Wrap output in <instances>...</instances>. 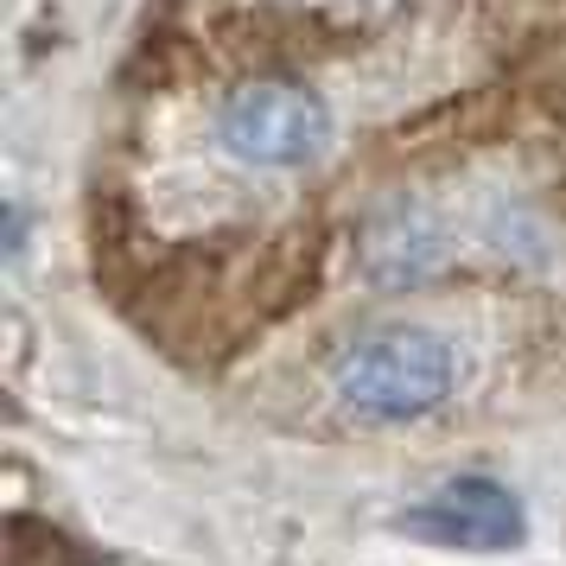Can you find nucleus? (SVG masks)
Returning <instances> with one entry per match:
<instances>
[{"mask_svg": "<svg viewBox=\"0 0 566 566\" xmlns=\"http://www.w3.org/2000/svg\"><path fill=\"white\" fill-rule=\"evenodd\" d=\"M452 376H459L452 344L420 325L376 332L337 357V395L363 420H420L452 395Z\"/></svg>", "mask_w": 566, "mask_h": 566, "instance_id": "f257e3e1", "label": "nucleus"}, {"mask_svg": "<svg viewBox=\"0 0 566 566\" xmlns=\"http://www.w3.org/2000/svg\"><path fill=\"white\" fill-rule=\"evenodd\" d=\"M217 134L249 166H306L332 140V108L300 83H242L223 103Z\"/></svg>", "mask_w": 566, "mask_h": 566, "instance_id": "f03ea898", "label": "nucleus"}, {"mask_svg": "<svg viewBox=\"0 0 566 566\" xmlns=\"http://www.w3.org/2000/svg\"><path fill=\"white\" fill-rule=\"evenodd\" d=\"M401 528L439 541V547L496 554V547H515V541H522V503H515L503 484H490V478H459V484L433 490L420 510H408Z\"/></svg>", "mask_w": 566, "mask_h": 566, "instance_id": "7ed1b4c3", "label": "nucleus"}]
</instances>
